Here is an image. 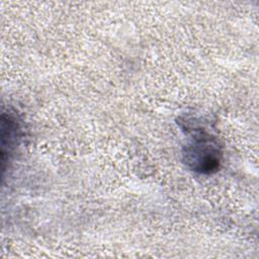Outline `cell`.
Here are the masks:
<instances>
[{
  "label": "cell",
  "instance_id": "cell-1",
  "mask_svg": "<svg viewBox=\"0 0 259 259\" xmlns=\"http://www.w3.org/2000/svg\"><path fill=\"white\" fill-rule=\"evenodd\" d=\"M190 137L183 148V161L194 172L210 174L221 165L223 151L220 141L202 126L189 125L186 127Z\"/></svg>",
  "mask_w": 259,
  "mask_h": 259
},
{
  "label": "cell",
  "instance_id": "cell-2",
  "mask_svg": "<svg viewBox=\"0 0 259 259\" xmlns=\"http://www.w3.org/2000/svg\"><path fill=\"white\" fill-rule=\"evenodd\" d=\"M20 123L11 112H3L1 116V156L2 169L9 161L20 138Z\"/></svg>",
  "mask_w": 259,
  "mask_h": 259
}]
</instances>
